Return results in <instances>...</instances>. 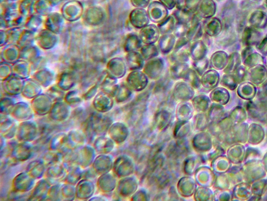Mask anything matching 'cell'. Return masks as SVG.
<instances>
[{
    "instance_id": "6da1fadb",
    "label": "cell",
    "mask_w": 267,
    "mask_h": 201,
    "mask_svg": "<svg viewBox=\"0 0 267 201\" xmlns=\"http://www.w3.org/2000/svg\"><path fill=\"white\" fill-rule=\"evenodd\" d=\"M35 153L33 144L17 142L13 147L9 158L11 164L17 165L26 162L34 156Z\"/></svg>"
},
{
    "instance_id": "7a4b0ae2",
    "label": "cell",
    "mask_w": 267,
    "mask_h": 201,
    "mask_svg": "<svg viewBox=\"0 0 267 201\" xmlns=\"http://www.w3.org/2000/svg\"><path fill=\"white\" fill-rule=\"evenodd\" d=\"M39 136L38 124L37 121L31 119L20 123L15 138L19 142L32 143Z\"/></svg>"
},
{
    "instance_id": "3957f363",
    "label": "cell",
    "mask_w": 267,
    "mask_h": 201,
    "mask_svg": "<svg viewBox=\"0 0 267 201\" xmlns=\"http://www.w3.org/2000/svg\"><path fill=\"white\" fill-rule=\"evenodd\" d=\"M36 180L26 172L19 173L15 176L12 183V190L27 194L33 189L36 184Z\"/></svg>"
},
{
    "instance_id": "277c9868",
    "label": "cell",
    "mask_w": 267,
    "mask_h": 201,
    "mask_svg": "<svg viewBox=\"0 0 267 201\" xmlns=\"http://www.w3.org/2000/svg\"><path fill=\"white\" fill-rule=\"evenodd\" d=\"M77 154V165L83 170L92 166L97 157V152L91 144H87L75 148Z\"/></svg>"
},
{
    "instance_id": "5b68a950",
    "label": "cell",
    "mask_w": 267,
    "mask_h": 201,
    "mask_svg": "<svg viewBox=\"0 0 267 201\" xmlns=\"http://www.w3.org/2000/svg\"><path fill=\"white\" fill-rule=\"evenodd\" d=\"M89 117L96 135L99 136L106 135L111 124L110 117L98 112L92 113Z\"/></svg>"
},
{
    "instance_id": "8992f818",
    "label": "cell",
    "mask_w": 267,
    "mask_h": 201,
    "mask_svg": "<svg viewBox=\"0 0 267 201\" xmlns=\"http://www.w3.org/2000/svg\"><path fill=\"white\" fill-rule=\"evenodd\" d=\"M165 68V60L161 57H156L147 61L143 72L152 80H157L163 74Z\"/></svg>"
},
{
    "instance_id": "52a82bcc",
    "label": "cell",
    "mask_w": 267,
    "mask_h": 201,
    "mask_svg": "<svg viewBox=\"0 0 267 201\" xmlns=\"http://www.w3.org/2000/svg\"><path fill=\"white\" fill-rule=\"evenodd\" d=\"M243 65L247 68H252L259 64H264L263 56L255 51L252 46L245 47L241 54Z\"/></svg>"
},
{
    "instance_id": "ba28073f",
    "label": "cell",
    "mask_w": 267,
    "mask_h": 201,
    "mask_svg": "<svg viewBox=\"0 0 267 201\" xmlns=\"http://www.w3.org/2000/svg\"><path fill=\"white\" fill-rule=\"evenodd\" d=\"M67 174L66 168L62 163H59L48 167L44 177L52 185L63 182Z\"/></svg>"
},
{
    "instance_id": "9c48e42d",
    "label": "cell",
    "mask_w": 267,
    "mask_h": 201,
    "mask_svg": "<svg viewBox=\"0 0 267 201\" xmlns=\"http://www.w3.org/2000/svg\"><path fill=\"white\" fill-rule=\"evenodd\" d=\"M169 10L160 2L154 1L148 6L147 13L150 21L159 24L169 16Z\"/></svg>"
},
{
    "instance_id": "30bf717a",
    "label": "cell",
    "mask_w": 267,
    "mask_h": 201,
    "mask_svg": "<svg viewBox=\"0 0 267 201\" xmlns=\"http://www.w3.org/2000/svg\"><path fill=\"white\" fill-rule=\"evenodd\" d=\"M148 77L141 70L131 71L127 78V83L135 91H142L147 86Z\"/></svg>"
},
{
    "instance_id": "8fae6325",
    "label": "cell",
    "mask_w": 267,
    "mask_h": 201,
    "mask_svg": "<svg viewBox=\"0 0 267 201\" xmlns=\"http://www.w3.org/2000/svg\"><path fill=\"white\" fill-rule=\"evenodd\" d=\"M72 148L68 133L60 132L54 134L51 139L49 149L59 151L63 154Z\"/></svg>"
},
{
    "instance_id": "7c38bea8",
    "label": "cell",
    "mask_w": 267,
    "mask_h": 201,
    "mask_svg": "<svg viewBox=\"0 0 267 201\" xmlns=\"http://www.w3.org/2000/svg\"><path fill=\"white\" fill-rule=\"evenodd\" d=\"M96 188L94 181L82 179L76 185V198L80 200H89L92 198Z\"/></svg>"
},
{
    "instance_id": "4fadbf2b",
    "label": "cell",
    "mask_w": 267,
    "mask_h": 201,
    "mask_svg": "<svg viewBox=\"0 0 267 201\" xmlns=\"http://www.w3.org/2000/svg\"><path fill=\"white\" fill-rule=\"evenodd\" d=\"M201 20L202 19L196 13L194 14L189 24V29L186 35L191 43L197 41L203 36L204 31Z\"/></svg>"
},
{
    "instance_id": "5bb4252c",
    "label": "cell",
    "mask_w": 267,
    "mask_h": 201,
    "mask_svg": "<svg viewBox=\"0 0 267 201\" xmlns=\"http://www.w3.org/2000/svg\"><path fill=\"white\" fill-rule=\"evenodd\" d=\"M2 115L4 117L1 119V135L5 140H11L16 138L19 125L12 117Z\"/></svg>"
},
{
    "instance_id": "9a60e30c",
    "label": "cell",
    "mask_w": 267,
    "mask_h": 201,
    "mask_svg": "<svg viewBox=\"0 0 267 201\" xmlns=\"http://www.w3.org/2000/svg\"><path fill=\"white\" fill-rule=\"evenodd\" d=\"M202 25L204 33L210 37L219 36L224 28L221 20L215 17L205 19Z\"/></svg>"
},
{
    "instance_id": "2e32d148",
    "label": "cell",
    "mask_w": 267,
    "mask_h": 201,
    "mask_svg": "<svg viewBox=\"0 0 267 201\" xmlns=\"http://www.w3.org/2000/svg\"><path fill=\"white\" fill-rule=\"evenodd\" d=\"M131 25L137 29H142L148 25L150 20L146 10L141 8H135L129 16Z\"/></svg>"
},
{
    "instance_id": "e0dca14e",
    "label": "cell",
    "mask_w": 267,
    "mask_h": 201,
    "mask_svg": "<svg viewBox=\"0 0 267 201\" xmlns=\"http://www.w3.org/2000/svg\"><path fill=\"white\" fill-rule=\"evenodd\" d=\"M139 36L144 44H155L158 41L160 33L157 26L148 24L141 29Z\"/></svg>"
},
{
    "instance_id": "ac0fdd59",
    "label": "cell",
    "mask_w": 267,
    "mask_h": 201,
    "mask_svg": "<svg viewBox=\"0 0 267 201\" xmlns=\"http://www.w3.org/2000/svg\"><path fill=\"white\" fill-rule=\"evenodd\" d=\"M242 31L241 41L245 47H253L262 39L261 32L252 27H246Z\"/></svg>"
},
{
    "instance_id": "d6986e66",
    "label": "cell",
    "mask_w": 267,
    "mask_h": 201,
    "mask_svg": "<svg viewBox=\"0 0 267 201\" xmlns=\"http://www.w3.org/2000/svg\"><path fill=\"white\" fill-rule=\"evenodd\" d=\"M51 184L45 178L38 180L30 192L29 200H47L49 191Z\"/></svg>"
},
{
    "instance_id": "ffe728a7",
    "label": "cell",
    "mask_w": 267,
    "mask_h": 201,
    "mask_svg": "<svg viewBox=\"0 0 267 201\" xmlns=\"http://www.w3.org/2000/svg\"><path fill=\"white\" fill-rule=\"evenodd\" d=\"M72 113L69 106L67 104H59V106L52 107L48 117L53 121L64 123L70 118Z\"/></svg>"
},
{
    "instance_id": "44dd1931",
    "label": "cell",
    "mask_w": 267,
    "mask_h": 201,
    "mask_svg": "<svg viewBox=\"0 0 267 201\" xmlns=\"http://www.w3.org/2000/svg\"><path fill=\"white\" fill-rule=\"evenodd\" d=\"M47 167L43 160L40 158L34 159L27 166L25 171L35 180L44 177Z\"/></svg>"
},
{
    "instance_id": "7402d4cb",
    "label": "cell",
    "mask_w": 267,
    "mask_h": 201,
    "mask_svg": "<svg viewBox=\"0 0 267 201\" xmlns=\"http://www.w3.org/2000/svg\"><path fill=\"white\" fill-rule=\"evenodd\" d=\"M249 26L261 30L267 28V13L262 9H256L250 14L248 18Z\"/></svg>"
},
{
    "instance_id": "603a6c76",
    "label": "cell",
    "mask_w": 267,
    "mask_h": 201,
    "mask_svg": "<svg viewBox=\"0 0 267 201\" xmlns=\"http://www.w3.org/2000/svg\"><path fill=\"white\" fill-rule=\"evenodd\" d=\"M217 12V5L215 0H201L196 13L202 19L214 17Z\"/></svg>"
},
{
    "instance_id": "cb8c5ba5",
    "label": "cell",
    "mask_w": 267,
    "mask_h": 201,
    "mask_svg": "<svg viewBox=\"0 0 267 201\" xmlns=\"http://www.w3.org/2000/svg\"><path fill=\"white\" fill-rule=\"evenodd\" d=\"M208 52V47L203 40H197L191 43L189 47L190 58L194 61L206 57Z\"/></svg>"
},
{
    "instance_id": "d4e9b609",
    "label": "cell",
    "mask_w": 267,
    "mask_h": 201,
    "mask_svg": "<svg viewBox=\"0 0 267 201\" xmlns=\"http://www.w3.org/2000/svg\"><path fill=\"white\" fill-rule=\"evenodd\" d=\"M125 59L127 67L131 71L141 70L145 65V60L139 51L127 53Z\"/></svg>"
},
{
    "instance_id": "484cf974",
    "label": "cell",
    "mask_w": 267,
    "mask_h": 201,
    "mask_svg": "<svg viewBox=\"0 0 267 201\" xmlns=\"http://www.w3.org/2000/svg\"><path fill=\"white\" fill-rule=\"evenodd\" d=\"M176 39L173 33L161 35L158 41L159 51L165 55L171 53L174 50Z\"/></svg>"
},
{
    "instance_id": "4316f807",
    "label": "cell",
    "mask_w": 267,
    "mask_h": 201,
    "mask_svg": "<svg viewBox=\"0 0 267 201\" xmlns=\"http://www.w3.org/2000/svg\"><path fill=\"white\" fill-rule=\"evenodd\" d=\"M35 115L33 110L27 106H16L10 115L16 121L22 122L33 119Z\"/></svg>"
},
{
    "instance_id": "83f0119b",
    "label": "cell",
    "mask_w": 267,
    "mask_h": 201,
    "mask_svg": "<svg viewBox=\"0 0 267 201\" xmlns=\"http://www.w3.org/2000/svg\"><path fill=\"white\" fill-rule=\"evenodd\" d=\"M110 159L107 154L97 156L92 166L97 174L100 175L109 172L111 168Z\"/></svg>"
},
{
    "instance_id": "f1b7e54d",
    "label": "cell",
    "mask_w": 267,
    "mask_h": 201,
    "mask_svg": "<svg viewBox=\"0 0 267 201\" xmlns=\"http://www.w3.org/2000/svg\"><path fill=\"white\" fill-rule=\"evenodd\" d=\"M229 55L223 51H219L214 53L210 59V65L216 70H224L227 65Z\"/></svg>"
},
{
    "instance_id": "f546056e",
    "label": "cell",
    "mask_w": 267,
    "mask_h": 201,
    "mask_svg": "<svg viewBox=\"0 0 267 201\" xmlns=\"http://www.w3.org/2000/svg\"><path fill=\"white\" fill-rule=\"evenodd\" d=\"M112 141L105 135L97 136L93 144L98 155L107 154L111 151Z\"/></svg>"
},
{
    "instance_id": "4dcf8cb0",
    "label": "cell",
    "mask_w": 267,
    "mask_h": 201,
    "mask_svg": "<svg viewBox=\"0 0 267 201\" xmlns=\"http://www.w3.org/2000/svg\"><path fill=\"white\" fill-rule=\"evenodd\" d=\"M248 78L254 83H261L267 79V67L259 64L248 69Z\"/></svg>"
},
{
    "instance_id": "1f68e13d",
    "label": "cell",
    "mask_w": 267,
    "mask_h": 201,
    "mask_svg": "<svg viewBox=\"0 0 267 201\" xmlns=\"http://www.w3.org/2000/svg\"><path fill=\"white\" fill-rule=\"evenodd\" d=\"M70 144L73 148L75 149L88 144L86 137L79 128H73L68 132Z\"/></svg>"
},
{
    "instance_id": "d6a6232c",
    "label": "cell",
    "mask_w": 267,
    "mask_h": 201,
    "mask_svg": "<svg viewBox=\"0 0 267 201\" xmlns=\"http://www.w3.org/2000/svg\"><path fill=\"white\" fill-rule=\"evenodd\" d=\"M220 80V74L217 70L210 69L201 76V84L206 89H211L216 86Z\"/></svg>"
},
{
    "instance_id": "836d02e7",
    "label": "cell",
    "mask_w": 267,
    "mask_h": 201,
    "mask_svg": "<svg viewBox=\"0 0 267 201\" xmlns=\"http://www.w3.org/2000/svg\"><path fill=\"white\" fill-rule=\"evenodd\" d=\"M142 44L139 35L134 33H129L125 38L124 49L127 53L139 51L143 46Z\"/></svg>"
},
{
    "instance_id": "e575fe53",
    "label": "cell",
    "mask_w": 267,
    "mask_h": 201,
    "mask_svg": "<svg viewBox=\"0 0 267 201\" xmlns=\"http://www.w3.org/2000/svg\"><path fill=\"white\" fill-rule=\"evenodd\" d=\"M190 68L187 63H174L170 68L169 74L172 79H183Z\"/></svg>"
},
{
    "instance_id": "d590c367",
    "label": "cell",
    "mask_w": 267,
    "mask_h": 201,
    "mask_svg": "<svg viewBox=\"0 0 267 201\" xmlns=\"http://www.w3.org/2000/svg\"><path fill=\"white\" fill-rule=\"evenodd\" d=\"M41 158L48 167L54 164L62 163L63 154L59 151L48 149L44 152Z\"/></svg>"
},
{
    "instance_id": "8d00e7d4",
    "label": "cell",
    "mask_w": 267,
    "mask_h": 201,
    "mask_svg": "<svg viewBox=\"0 0 267 201\" xmlns=\"http://www.w3.org/2000/svg\"><path fill=\"white\" fill-rule=\"evenodd\" d=\"M83 169L79 166L70 169L67 171L66 177L63 182L76 186L83 179Z\"/></svg>"
},
{
    "instance_id": "74e56055",
    "label": "cell",
    "mask_w": 267,
    "mask_h": 201,
    "mask_svg": "<svg viewBox=\"0 0 267 201\" xmlns=\"http://www.w3.org/2000/svg\"><path fill=\"white\" fill-rule=\"evenodd\" d=\"M176 20L173 15L168 17L163 22L157 24V27L161 35L172 34L176 24Z\"/></svg>"
},
{
    "instance_id": "f35d334b",
    "label": "cell",
    "mask_w": 267,
    "mask_h": 201,
    "mask_svg": "<svg viewBox=\"0 0 267 201\" xmlns=\"http://www.w3.org/2000/svg\"><path fill=\"white\" fill-rule=\"evenodd\" d=\"M241 55L238 52H233L229 55V58L223 71L225 74H234V72L241 65Z\"/></svg>"
},
{
    "instance_id": "ab89813d",
    "label": "cell",
    "mask_w": 267,
    "mask_h": 201,
    "mask_svg": "<svg viewBox=\"0 0 267 201\" xmlns=\"http://www.w3.org/2000/svg\"><path fill=\"white\" fill-rule=\"evenodd\" d=\"M189 47L183 48L181 50L173 51L170 54V60L173 63H187L190 58Z\"/></svg>"
},
{
    "instance_id": "60d3db41",
    "label": "cell",
    "mask_w": 267,
    "mask_h": 201,
    "mask_svg": "<svg viewBox=\"0 0 267 201\" xmlns=\"http://www.w3.org/2000/svg\"><path fill=\"white\" fill-rule=\"evenodd\" d=\"M140 51L145 61L157 57L159 55V48L155 44H144Z\"/></svg>"
},
{
    "instance_id": "b9f144b4",
    "label": "cell",
    "mask_w": 267,
    "mask_h": 201,
    "mask_svg": "<svg viewBox=\"0 0 267 201\" xmlns=\"http://www.w3.org/2000/svg\"><path fill=\"white\" fill-rule=\"evenodd\" d=\"M201 0H177L176 9L196 13L197 7Z\"/></svg>"
},
{
    "instance_id": "7bdbcfd3",
    "label": "cell",
    "mask_w": 267,
    "mask_h": 201,
    "mask_svg": "<svg viewBox=\"0 0 267 201\" xmlns=\"http://www.w3.org/2000/svg\"><path fill=\"white\" fill-rule=\"evenodd\" d=\"M79 128L82 131L86 137L88 144H92L97 136L93 129L91 119L89 116L82 125L80 126Z\"/></svg>"
},
{
    "instance_id": "ee69618b",
    "label": "cell",
    "mask_w": 267,
    "mask_h": 201,
    "mask_svg": "<svg viewBox=\"0 0 267 201\" xmlns=\"http://www.w3.org/2000/svg\"><path fill=\"white\" fill-rule=\"evenodd\" d=\"M76 198V186L63 182L61 189V200H74Z\"/></svg>"
},
{
    "instance_id": "f6af8a7d",
    "label": "cell",
    "mask_w": 267,
    "mask_h": 201,
    "mask_svg": "<svg viewBox=\"0 0 267 201\" xmlns=\"http://www.w3.org/2000/svg\"><path fill=\"white\" fill-rule=\"evenodd\" d=\"M199 77L195 70L190 68L183 80L191 86L197 89L201 85V79Z\"/></svg>"
},
{
    "instance_id": "bcb514c9",
    "label": "cell",
    "mask_w": 267,
    "mask_h": 201,
    "mask_svg": "<svg viewBox=\"0 0 267 201\" xmlns=\"http://www.w3.org/2000/svg\"><path fill=\"white\" fill-rule=\"evenodd\" d=\"M209 65V60L206 57L200 60L194 61L192 63V68L200 77H201L208 70Z\"/></svg>"
},
{
    "instance_id": "7dc6e473",
    "label": "cell",
    "mask_w": 267,
    "mask_h": 201,
    "mask_svg": "<svg viewBox=\"0 0 267 201\" xmlns=\"http://www.w3.org/2000/svg\"><path fill=\"white\" fill-rule=\"evenodd\" d=\"M194 14L189 11L176 9L172 15L174 16L177 22L189 24Z\"/></svg>"
},
{
    "instance_id": "c3c4849f",
    "label": "cell",
    "mask_w": 267,
    "mask_h": 201,
    "mask_svg": "<svg viewBox=\"0 0 267 201\" xmlns=\"http://www.w3.org/2000/svg\"><path fill=\"white\" fill-rule=\"evenodd\" d=\"M63 183H58L51 185L49 191L47 199L50 200H62L61 189Z\"/></svg>"
},
{
    "instance_id": "681fc988",
    "label": "cell",
    "mask_w": 267,
    "mask_h": 201,
    "mask_svg": "<svg viewBox=\"0 0 267 201\" xmlns=\"http://www.w3.org/2000/svg\"><path fill=\"white\" fill-rule=\"evenodd\" d=\"M189 29V24L176 22L173 34L176 38L185 37Z\"/></svg>"
},
{
    "instance_id": "f907efd6",
    "label": "cell",
    "mask_w": 267,
    "mask_h": 201,
    "mask_svg": "<svg viewBox=\"0 0 267 201\" xmlns=\"http://www.w3.org/2000/svg\"><path fill=\"white\" fill-rule=\"evenodd\" d=\"M238 80L234 74H225L222 76L221 83L225 86L235 87Z\"/></svg>"
},
{
    "instance_id": "816d5d0a",
    "label": "cell",
    "mask_w": 267,
    "mask_h": 201,
    "mask_svg": "<svg viewBox=\"0 0 267 201\" xmlns=\"http://www.w3.org/2000/svg\"><path fill=\"white\" fill-rule=\"evenodd\" d=\"M98 175L92 166L83 170V179L94 181L95 179L97 180L98 179Z\"/></svg>"
},
{
    "instance_id": "f5cc1de1",
    "label": "cell",
    "mask_w": 267,
    "mask_h": 201,
    "mask_svg": "<svg viewBox=\"0 0 267 201\" xmlns=\"http://www.w3.org/2000/svg\"><path fill=\"white\" fill-rule=\"evenodd\" d=\"M255 46L256 51L263 56H267V36L263 38Z\"/></svg>"
},
{
    "instance_id": "db71d44e",
    "label": "cell",
    "mask_w": 267,
    "mask_h": 201,
    "mask_svg": "<svg viewBox=\"0 0 267 201\" xmlns=\"http://www.w3.org/2000/svg\"><path fill=\"white\" fill-rule=\"evenodd\" d=\"M234 74L235 75L238 80H243L244 78L248 77V69L243 65H241L234 72Z\"/></svg>"
},
{
    "instance_id": "11a10c76",
    "label": "cell",
    "mask_w": 267,
    "mask_h": 201,
    "mask_svg": "<svg viewBox=\"0 0 267 201\" xmlns=\"http://www.w3.org/2000/svg\"><path fill=\"white\" fill-rule=\"evenodd\" d=\"M150 0H131L132 5L135 8L145 9L150 4Z\"/></svg>"
},
{
    "instance_id": "9f6ffc18",
    "label": "cell",
    "mask_w": 267,
    "mask_h": 201,
    "mask_svg": "<svg viewBox=\"0 0 267 201\" xmlns=\"http://www.w3.org/2000/svg\"><path fill=\"white\" fill-rule=\"evenodd\" d=\"M168 10H171L176 6L177 0H159Z\"/></svg>"
},
{
    "instance_id": "6f0895ef",
    "label": "cell",
    "mask_w": 267,
    "mask_h": 201,
    "mask_svg": "<svg viewBox=\"0 0 267 201\" xmlns=\"http://www.w3.org/2000/svg\"><path fill=\"white\" fill-rule=\"evenodd\" d=\"M106 199L105 198H103L102 197L100 196H96V197H93L92 198H91L89 200H93V201H103V200H106Z\"/></svg>"
},
{
    "instance_id": "680465c9",
    "label": "cell",
    "mask_w": 267,
    "mask_h": 201,
    "mask_svg": "<svg viewBox=\"0 0 267 201\" xmlns=\"http://www.w3.org/2000/svg\"><path fill=\"white\" fill-rule=\"evenodd\" d=\"M249 1H252L254 3H257V2L261 1L262 0H249Z\"/></svg>"
},
{
    "instance_id": "91938a15",
    "label": "cell",
    "mask_w": 267,
    "mask_h": 201,
    "mask_svg": "<svg viewBox=\"0 0 267 201\" xmlns=\"http://www.w3.org/2000/svg\"><path fill=\"white\" fill-rule=\"evenodd\" d=\"M264 4H265V5L267 9V0H265Z\"/></svg>"
},
{
    "instance_id": "94428289",
    "label": "cell",
    "mask_w": 267,
    "mask_h": 201,
    "mask_svg": "<svg viewBox=\"0 0 267 201\" xmlns=\"http://www.w3.org/2000/svg\"><path fill=\"white\" fill-rule=\"evenodd\" d=\"M215 1L218 2H220L221 1H223V0H215Z\"/></svg>"
}]
</instances>
